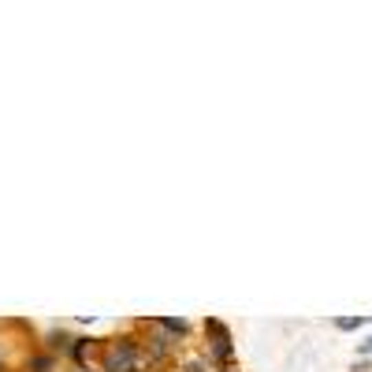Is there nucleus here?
<instances>
[{
    "mask_svg": "<svg viewBox=\"0 0 372 372\" xmlns=\"http://www.w3.org/2000/svg\"><path fill=\"white\" fill-rule=\"evenodd\" d=\"M138 361H142V353L134 339H116L105 350V372H138Z\"/></svg>",
    "mask_w": 372,
    "mask_h": 372,
    "instance_id": "1",
    "label": "nucleus"
},
{
    "mask_svg": "<svg viewBox=\"0 0 372 372\" xmlns=\"http://www.w3.org/2000/svg\"><path fill=\"white\" fill-rule=\"evenodd\" d=\"M339 328H342V331H353V328H361V316H358V320H339Z\"/></svg>",
    "mask_w": 372,
    "mask_h": 372,
    "instance_id": "5",
    "label": "nucleus"
},
{
    "mask_svg": "<svg viewBox=\"0 0 372 372\" xmlns=\"http://www.w3.org/2000/svg\"><path fill=\"white\" fill-rule=\"evenodd\" d=\"M186 372H205V361H190Z\"/></svg>",
    "mask_w": 372,
    "mask_h": 372,
    "instance_id": "6",
    "label": "nucleus"
},
{
    "mask_svg": "<svg viewBox=\"0 0 372 372\" xmlns=\"http://www.w3.org/2000/svg\"><path fill=\"white\" fill-rule=\"evenodd\" d=\"M361 350H365V353H372V342H365V347H361Z\"/></svg>",
    "mask_w": 372,
    "mask_h": 372,
    "instance_id": "7",
    "label": "nucleus"
},
{
    "mask_svg": "<svg viewBox=\"0 0 372 372\" xmlns=\"http://www.w3.org/2000/svg\"><path fill=\"white\" fill-rule=\"evenodd\" d=\"M153 324L164 328L168 335H175V339H183V335H186V320H183V316H179V320H175V316H160V320H153Z\"/></svg>",
    "mask_w": 372,
    "mask_h": 372,
    "instance_id": "2",
    "label": "nucleus"
},
{
    "mask_svg": "<svg viewBox=\"0 0 372 372\" xmlns=\"http://www.w3.org/2000/svg\"><path fill=\"white\" fill-rule=\"evenodd\" d=\"M52 365H56V361H52L49 353H41V358H30V369H34V372H52Z\"/></svg>",
    "mask_w": 372,
    "mask_h": 372,
    "instance_id": "4",
    "label": "nucleus"
},
{
    "mask_svg": "<svg viewBox=\"0 0 372 372\" xmlns=\"http://www.w3.org/2000/svg\"><path fill=\"white\" fill-rule=\"evenodd\" d=\"M94 350V339H75V347H71V353H75V361H86V353Z\"/></svg>",
    "mask_w": 372,
    "mask_h": 372,
    "instance_id": "3",
    "label": "nucleus"
}]
</instances>
